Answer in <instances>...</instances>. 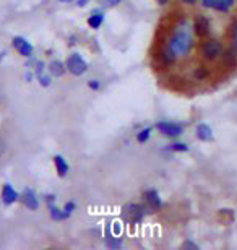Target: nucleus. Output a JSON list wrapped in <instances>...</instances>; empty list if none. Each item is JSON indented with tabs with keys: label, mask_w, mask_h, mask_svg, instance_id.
Wrapping results in <instances>:
<instances>
[{
	"label": "nucleus",
	"mask_w": 237,
	"mask_h": 250,
	"mask_svg": "<svg viewBox=\"0 0 237 250\" xmlns=\"http://www.w3.org/2000/svg\"><path fill=\"white\" fill-rule=\"evenodd\" d=\"M38 80H39V83L43 84V86H49L50 84V78L49 77H46V75H38Z\"/></svg>",
	"instance_id": "412c9836"
},
{
	"label": "nucleus",
	"mask_w": 237,
	"mask_h": 250,
	"mask_svg": "<svg viewBox=\"0 0 237 250\" xmlns=\"http://www.w3.org/2000/svg\"><path fill=\"white\" fill-rule=\"evenodd\" d=\"M49 209H50V218H52V219H57V221H60V219H67V218H70V214H68L67 211L55 208V207H52V205H49Z\"/></svg>",
	"instance_id": "dca6fc26"
},
{
	"label": "nucleus",
	"mask_w": 237,
	"mask_h": 250,
	"mask_svg": "<svg viewBox=\"0 0 237 250\" xmlns=\"http://www.w3.org/2000/svg\"><path fill=\"white\" fill-rule=\"evenodd\" d=\"M124 211H125V216H127L132 223H140L143 219V216H145L143 208L140 207V205H137V203L127 205V207L124 208Z\"/></svg>",
	"instance_id": "0eeeda50"
},
{
	"label": "nucleus",
	"mask_w": 237,
	"mask_h": 250,
	"mask_svg": "<svg viewBox=\"0 0 237 250\" xmlns=\"http://www.w3.org/2000/svg\"><path fill=\"white\" fill-rule=\"evenodd\" d=\"M218 0H201V5H203L205 8H215V5Z\"/></svg>",
	"instance_id": "5701e85b"
},
{
	"label": "nucleus",
	"mask_w": 237,
	"mask_h": 250,
	"mask_svg": "<svg viewBox=\"0 0 237 250\" xmlns=\"http://www.w3.org/2000/svg\"><path fill=\"white\" fill-rule=\"evenodd\" d=\"M150 135H151V128L150 127H146V128H143V130H140V132L137 133V142L138 143H146L150 140Z\"/></svg>",
	"instance_id": "6ab92c4d"
},
{
	"label": "nucleus",
	"mask_w": 237,
	"mask_h": 250,
	"mask_svg": "<svg viewBox=\"0 0 237 250\" xmlns=\"http://www.w3.org/2000/svg\"><path fill=\"white\" fill-rule=\"evenodd\" d=\"M75 208H77V205H75L73 202H68V203L64 207V211H67L68 214H72V213L75 211Z\"/></svg>",
	"instance_id": "4be33fe9"
},
{
	"label": "nucleus",
	"mask_w": 237,
	"mask_h": 250,
	"mask_svg": "<svg viewBox=\"0 0 237 250\" xmlns=\"http://www.w3.org/2000/svg\"><path fill=\"white\" fill-rule=\"evenodd\" d=\"M192 46H194V39H192L187 29H179V31H175L174 36L171 38V41H169V47L172 49L177 57L189 56V52L192 51Z\"/></svg>",
	"instance_id": "f257e3e1"
},
{
	"label": "nucleus",
	"mask_w": 237,
	"mask_h": 250,
	"mask_svg": "<svg viewBox=\"0 0 237 250\" xmlns=\"http://www.w3.org/2000/svg\"><path fill=\"white\" fill-rule=\"evenodd\" d=\"M180 2L189 3V5H194V3H196V0H180Z\"/></svg>",
	"instance_id": "7c9ffc66"
},
{
	"label": "nucleus",
	"mask_w": 237,
	"mask_h": 250,
	"mask_svg": "<svg viewBox=\"0 0 237 250\" xmlns=\"http://www.w3.org/2000/svg\"><path fill=\"white\" fill-rule=\"evenodd\" d=\"M103 21H104V15L103 13H93L91 17L88 18V24L93 29H98L101 24H103Z\"/></svg>",
	"instance_id": "f3484780"
},
{
	"label": "nucleus",
	"mask_w": 237,
	"mask_h": 250,
	"mask_svg": "<svg viewBox=\"0 0 237 250\" xmlns=\"http://www.w3.org/2000/svg\"><path fill=\"white\" fill-rule=\"evenodd\" d=\"M175 54H174V51L172 49H171L169 46L166 47V49H163V51H161V56H159V59L161 61H163V63L164 65H171V63H174L175 62Z\"/></svg>",
	"instance_id": "4468645a"
},
{
	"label": "nucleus",
	"mask_w": 237,
	"mask_h": 250,
	"mask_svg": "<svg viewBox=\"0 0 237 250\" xmlns=\"http://www.w3.org/2000/svg\"><path fill=\"white\" fill-rule=\"evenodd\" d=\"M20 200H22V203L28 209H31V211H36V209L39 208V200H38L36 193H34L33 190H24V192L20 195Z\"/></svg>",
	"instance_id": "6e6552de"
},
{
	"label": "nucleus",
	"mask_w": 237,
	"mask_h": 250,
	"mask_svg": "<svg viewBox=\"0 0 237 250\" xmlns=\"http://www.w3.org/2000/svg\"><path fill=\"white\" fill-rule=\"evenodd\" d=\"M65 70H67V65H64L60 61H54L49 65V73L52 75V77H62L65 73Z\"/></svg>",
	"instance_id": "ddd939ff"
},
{
	"label": "nucleus",
	"mask_w": 237,
	"mask_h": 250,
	"mask_svg": "<svg viewBox=\"0 0 237 250\" xmlns=\"http://www.w3.org/2000/svg\"><path fill=\"white\" fill-rule=\"evenodd\" d=\"M88 86L91 89H99V82L98 80H91V82H88Z\"/></svg>",
	"instance_id": "393cba45"
},
{
	"label": "nucleus",
	"mask_w": 237,
	"mask_h": 250,
	"mask_svg": "<svg viewBox=\"0 0 237 250\" xmlns=\"http://www.w3.org/2000/svg\"><path fill=\"white\" fill-rule=\"evenodd\" d=\"M196 138L201 140V142H211L213 140V130H211L210 125L200 124L196 127Z\"/></svg>",
	"instance_id": "9b49d317"
},
{
	"label": "nucleus",
	"mask_w": 237,
	"mask_h": 250,
	"mask_svg": "<svg viewBox=\"0 0 237 250\" xmlns=\"http://www.w3.org/2000/svg\"><path fill=\"white\" fill-rule=\"evenodd\" d=\"M145 200H146V203L150 205L151 208H154V209H158L161 208V198H159V193L156 192L154 188H151V190H146L145 192Z\"/></svg>",
	"instance_id": "f8f14e48"
},
{
	"label": "nucleus",
	"mask_w": 237,
	"mask_h": 250,
	"mask_svg": "<svg viewBox=\"0 0 237 250\" xmlns=\"http://www.w3.org/2000/svg\"><path fill=\"white\" fill-rule=\"evenodd\" d=\"M233 7H234V0H218L215 5V10L221 13H228Z\"/></svg>",
	"instance_id": "2eb2a0df"
},
{
	"label": "nucleus",
	"mask_w": 237,
	"mask_h": 250,
	"mask_svg": "<svg viewBox=\"0 0 237 250\" xmlns=\"http://www.w3.org/2000/svg\"><path fill=\"white\" fill-rule=\"evenodd\" d=\"M182 249H192V250H198V246L194 242H184L182 244Z\"/></svg>",
	"instance_id": "b1692460"
},
{
	"label": "nucleus",
	"mask_w": 237,
	"mask_h": 250,
	"mask_svg": "<svg viewBox=\"0 0 237 250\" xmlns=\"http://www.w3.org/2000/svg\"><path fill=\"white\" fill-rule=\"evenodd\" d=\"M18 200H20V193L10 186V184H5L2 187V202L5 205H13L15 202H18Z\"/></svg>",
	"instance_id": "1a4fd4ad"
},
{
	"label": "nucleus",
	"mask_w": 237,
	"mask_h": 250,
	"mask_svg": "<svg viewBox=\"0 0 237 250\" xmlns=\"http://www.w3.org/2000/svg\"><path fill=\"white\" fill-rule=\"evenodd\" d=\"M67 70L72 75H75V77H80V75L86 73L88 63L80 54H72V56H68L67 59Z\"/></svg>",
	"instance_id": "f03ea898"
},
{
	"label": "nucleus",
	"mask_w": 237,
	"mask_h": 250,
	"mask_svg": "<svg viewBox=\"0 0 237 250\" xmlns=\"http://www.w3.org/2000/svg\"><path fill=\"white\" fill-rule=\"evenodd\" d=\"M89 3V0H78V2H77V5H78V7H86V5Z\"/></svg>",
	"instance_id": "c756f323"
},
{
	"label": "nucleus",
	"mask_w": 237,
	"mask_h": 250,
	"mask_svg": "<svg viewBox=\"0 0 237 250\" xmlns=\"http://www.w3.org/2000/svg\"><path fill=\"white\" fill-rule=\"evenodd\" d=\"M13 47L17 49V51L20 52V56H23V57H33V52H34V47H33V44L31 42H28L26 39L22 38V36H15L13 38Z\"/></svg>",
	"instance_id": "39448f33"
},
{
	"label": "nucleus",
	"mask_w": 237,
	"mask_h": 250,
	"mask_svg": "<svg viewBox=\"0 0 237 250\" xmlns=\"http://www.w3.org/2000/svg\"><path fill=\"white\" fill-rule=\"evenodd\" d=\"M156 2H158L159 5H166V3L169 2V0H156Z\"/></svg>",
	"instance_id": "2f4dec72"
},
{
	"label": "nucleus",
	"mask_w": 237,
	"mask_h": 250,
	"mask_svg": "<svg viewBox=\"0 0 237 250\" xmlns=\"http://www.w3.org/2000/svg\"><path fill=\"white\" fill-rule=\"evenodd\" d=\"M60 2H62V3H65V2H72V0H60Z\"/></svg>",
	"instance_id": "473e14b6"
},
{
	"label": "nucleus",
	"mask_w": 237,
	"mask_h": 250,
	"mask_svg": "<svg viewBox=\"0 0 237 250\" xmlns=\"http://www.w3.org/2000/svg\"><path fill=\"white\" fill-rule=\"evenodd\" d=\"M233 46H234V49L237 51V26H236V29H234V34H233Z\"/></svg>",
	"instance_id": "cd10ccee"
},
{
	"label": "nucleus",
	"mask_w": 237,
	"mask_h": 250,
	"mask_svg": "<svg viewBox=\"0 0 237 250\" xmlns=\"http://www.w3.org/2000/svg\"><path fill=\"white\" fill-rule=\"evenodd\" d=\"M169 149H171V151L185 153V151H189V146L185 143H172V145H169Z\"/></svg>",
	"instance_id": "aec40b11"
},
{
	"label": "nucleus",
	"mask_w": 237,
	"mask_h": 250,
	"mask_svg": "<svg viewBox=\"0 0 237 250\" xmlns=\"http://www.w3.org/2000/svg\"><path fill=\"white\" fill-rule=\"evenodd\" d=\"M108 246L109 247H122V241H119V239L117 241H112V242L108 241Z\"/></svg>",
	"instance_id": "a878e982"
},
{
	"label": "nucleus",
	"mask_w": 237,
	"mask_h": 250,
	"mask_svg": "<svg viewBox=\"0 0 237 250\" xmlns=\"http://www.w3.org/2000/svg\"><path fill=\"white\" fill-rule=\"evenodd\" d=\"M5 149H7V146H5V142H3V140H0V156L5 153Z\"/></svg>",
	"instance_id": "c85d7f7f"
},
{
	"label": "nucleus",
	"mask_w": 237,
	"mask_h": 250,
	"mask_svg": "<svg viewBox=\"0 0 237 250\" xmlns=\"http://www.w3.org/2000/svg\"><path fill=\"white\" fill-rule=\"evenodd\" d=\"M237 54H236V49H231V51H228L224 54V63L228 65V67H236L237 65Z\"/></svg>",
	"instance_id": "a211bd4d"
},
{
	"label": "nucleus",
	"mask_w": 237,
	"mask_h": 250,
	"mask_svg": "<svg viewBox=\"0 0 237 250\" xmlns=\"http://www.w3.org/2000/svg\"><path fill=\"white\" fill-rule=\"evenodd\" d=\"M54 166H55V169H57L59 177H65L68 174V169H70L68 163L62 154H55L54 156Z\"/></svg>",
	"instance_id": "9d476101"
},
{
	"label": "nucleus",
	"mask_w": 237,
	"mask_h": 250,
	"mask_svg": "<svg viewBox=\"0 0 237 250\" xmlns=\"http://www.w3.org/2000/svg\"><path fill=\"white\" fill-rule=\"evenodd\" d=\"M156 128H158L159 133L164 135V137H179V135L184 133L182 125L174 124V122H158Z\"/></svg>",
	"instance_id": "20e7f679"
},
{
	"label": "nucleus",
	"mask_w": 237,
	"mask_h": 250,
	"mask_svg": "<svg viewBox=\"0 0 237 250\" xmlns=\"http://www.w3.org/2000/svg\"><path fill=\"white\" fill-rule=\"evenodd\" d=\"M208 31H210V20H208V17H205V15H196V18L194 21V33L198 38H203V36L208 34Z\"/></svg>",
	"instance_id": "423d86ee"
},
{
	"label": "nucleus",
	"mask_w": 237,
	"mask_h": 250,
	"mask_svg": "<svg viewBox=\"0 0 237 250\" xmlns=\"http://www.w3.org/2000/svg\"><path fill=\"white\" fill-rule=\"evenodd\" d=\"M221 52H223V46H221L219 41H216V39H208V41L203 42V46H201V56H203L206 61H216Z\"/></svg>",
	"instance_id": "7ed1b4c3"
},
{
	"label": "nucleus",
	"mask_w": 237,
	"mask_h": 250,
	"mask_svg": "<svg viewBox=\"0 0 237 250\" xmlns=\"http://www.w3.org/2000/svg\"><path fill=\"white\" fill-rule=\"evenodd\" d=\"M106 5H109V7H114V5H119L122 0H104Z\"/></svg>",
	"instance_id": "bb28decb"
}]
</instances>
